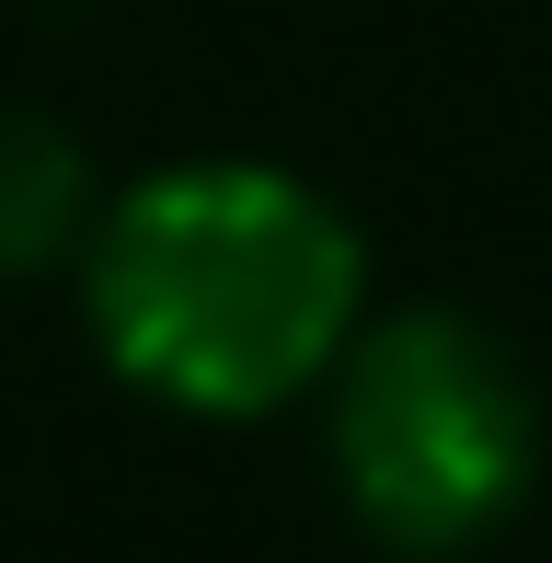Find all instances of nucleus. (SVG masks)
<instances>
[{"instance_id":"obj_1","label":"nucleus","mask_w":552,"mask_h":563,"mask_svg":"<svg viewBox=\"0 0 552 563\" xmlns=\"http://www.w3.org/2000/svg\"><path fill=\"white\" fill-rule=\"evenodd\" d=\"M81 322L139 402L242 426L334 379L368 322V242L288 162H162L92 219Z\"/></svg>"},{"instance_id":"obj_2","label":"nucleus","mask_w":552,"mask_h":563,"mask_svg":"<svg viewBox=\"0 0 552 563\" xmlns=\"http://www.w3.org/2000/svg\"><path fill=\"white\" fill-rule=\"evenodd\" d=\"M322 438H334V483L357 506L368 541L391 552H472L518 518L541 472V391L518 345L472 311H380L322 379Z\"/></svg>"},{"instance_id":"obj_3","label":"nucleus","mask_w":552,"mask_h":563,"mask_svg":"<svg viewBox=\"0 0 552 563\" xmlns=\"http://www.w3.org/2000/svg\"><path fill=\"white\" fill-rule=\"evenodd\" d=\"M92 219H104V185H92L81 126L23 104V92H0V276L81 265Z\"/></svg>"}]
</instances>
